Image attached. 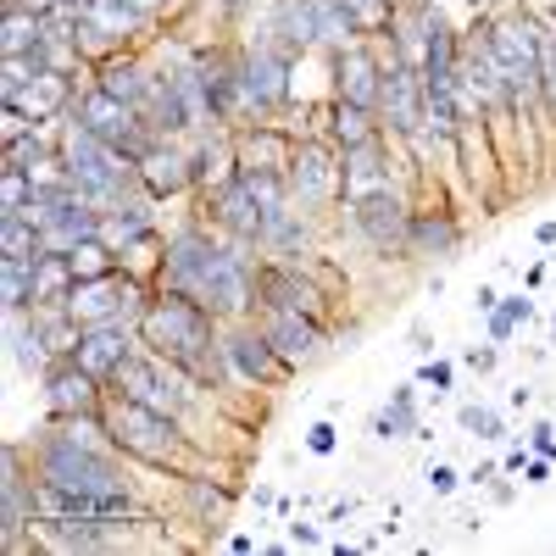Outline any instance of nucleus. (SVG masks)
Wrapping results in <instances>:
<instances>
[{"instance_id":"obj_39","label":"nucleus","mask_w":556,"mask_h":556,"mask_svg":"<svg viewBox=\"0 0 556 556\" xmlns=\"http://www.w3.org/2000/svg\"><path fill=\"white\" fill-rule=\"evenodd\" d=\"M417 379H424V384H429L434 395H440V390H451V362H429V367H424V374H417Z\"/></svg>"},{"instance_id":"obj_4","label":"nucleus","mask_w":556,"mask_h":556,"mask_svg":"<svg viewBox=\"0 0 556 556\" xmlns=\"http://www.w3.org/2000/svg\"><path fill=\"white\" fill-rule=\"evenodd\" d=\"M62 162H67L73 184H78L89 201H117V195H123V184L139 178L134 156L117 151V146H106V139H101V134H89L84 123H67V134H62Z\"/></svg>"},{"instance_id":"obj_33","label":"nucleus","mask_w":556,"mask_h":556,"mask_svg":"<svg viewBox=\"0 0 556 556\" xmlns=\"http://www.w3.org/2000/svg\"><path fill=\"white\" fill-rule=\"evenodd\" d=\"M334 139L351 151V146H362V139H374V123H367V106H351V101H340L334 106Z\"/></svg>"},{"instance_id":"obj_22","label":"nucleus","mask_w":556,"mask_h":556,"mask_svg":"<svg viewBox=\"0 0 556 556\" xmlns=\"http://www.w3.org/2000/svg\"><path fill=\"white\" fill-rule=\"evenodd\" d=\"M240 96H245V106H278L290 96V67H285V56H273V51H256V56H245V67H240Z\"/></svg>"},{"instance_id":"obj_8","label":"nucleus","mask_w":556,"mask_h":556,"mask_svg":"<svg viewBox=\"0 0 556 556\" xmlns=\"http://www.w3.org/2000/svg\"><path fill=\"white\" fill-rule=\"evenodd\" d=\"M134 312H146V290H139V278L128 267L106 273V278H84L67 301V317L78 329H96V323H123Z\"/></svg>"},{"instance_id":"obj_10","label":"nucleus","mask_w":556,"mask_h":556,"mask_svg":"<svg viewBox=\"0 0 556 556\" xmlns=\"http://www.w3.org/2000/svg\"><path fill=\"white\" fill-rule=\"evenodd\" d=\"M384 117L395 134H417L429 123V89H424V67H412V62H390L384 67V96H379Z\"/></svg>"},{"instance_id":"obj_23","label":"nucleus","mask_w":556,"mask_h":556,"mask_svg":"<svg viewBox=\"0 0 556 556\" xmlns=\"http://www.w3.org/2000/svg\"><path fill=\"white\" fill-rule=\"evenodd\" d=\"M374 190H390V162H384L379 134L345 151V201H362V195H374Z\"/></svg>"},{"instance_id":"obj_17","label":"nucleus","mask_w":556,"mask_h":556,"mask_svg":"<svg viewBox=\"0 0 556 556\" xmlns=\"http://www.w3.org/2000/svg\"><path fill=\"white\" fill-rule=\"evenodd\" d=\"M134 167H139V184H146V195H151V201L184 195V190L195 184V162L184 156V151H173V146H162V139H156V146L139 156Z\"/></svg>"},{"instance_id":"obj_29","label":"nucleus","mask_w":556,"mask_h":556,"mask_svg":"<svg viewBox=\"0 0 556 556\" xmlns=\"http://www.w3.org/2000/svg\"><path fill=\"white\" fill-rule=\"evenodd\" d=\"M45 251V235L28 212H0V262H34Z\"/></svg>"},{"instance_id":"obj_2","label":"nucleus","mask_w":556,"mask_h":556,"mask_svg":"<svg viewBox=\"0 0 556 556\" xmlns=\"http://www.w3.org/2000/svg\"><path fill=\"white\" fill-rule=\"evenodd\" d=\"M139 345L167 356L190 379H217L228 367L223 340H217V312H206L201 301L178 295V290H162L156 301H146V312H139Z\"/></svg>"},{"instance_id":"obj_35","label":"nucleus","mask_w":556,"mask_h":556,"mask_svg":"<svg viewBox=\"0 0 556 556\" xmlns=\"http://www.w3.org/2000/svg\"><path fill=\"white\" fill-rule=\"evenodd\" d=\"M529 312H534V301H523V295H513L506 306H495V312H490V340H513V329H518Z\"/></svg>"},{"instance_id":"obj_5","label":"nucleus","mask_w":556,"mask_h":556,"mask_svg":"<svg viewBox=\"0 0 556 556\" xmlns=\"http://www.w3.org/2000/svg\"><path fill=\"white\" fill-rule=\"evenodd\" d=\"M112 395H128V401H146V406H156V412H184L195 401V390H190V374L184 367H173L167 356H156V351H134L117 374H112Z\"/></svg>"},{"instance_id":"obj_27","label":"nucleus","mask_w":556,"mask_h":556,"mask_svg":"<svg viewBox=\"0 0 556 556\" xmlns=\"http://www.w3.org/2000/svg\"><path fill=\"white\" fill-rule=\"evenodd\" d=\"M462 245V228L445 217V212H412V245L406 251H417V256H445V251H456Z\"/></svg>"},{"instance_id":"obj_41","label":"nucleus","mask_w":556,"mask_h":556,"mask_svg":"<svg viewBox=\"0 0 556 556\" xmlns=\"http://www.w3.org/2000/svg\"><path fill=\"white\" fill-rule=\"evenodd\" d=\"M551 434H556V429H551V424H540V429H534V451L556 456V440H551Z\"/></svg>"},{"instance_id":"obj_18","label":"nucleus","mask_w":556,"mask_h":556,"mask_svg":"<svg viewBox=\"0 0 556 556\" xmlns=\"http://www.w3.org/2000/svg\"><path fill=\"white\" fill-rule=\"evenodd\" d=\"M334 73H340V101L367 106V112L379 106V96H384V67H379V56H374V51L351 45V51H340Z\"/></svg>"},{"instance_id":"obj_42","label":"nucleus","mask_w":556,"mask_h":556,"mask_svg":"<svg viewBox=\"0 0 556 556\" xmlns=\"http://www.w3.org/2000/svg\"><path fill=\"white\" fill-rule=\"evenodd\" d=\"M468 367H479V374H490V367H495V351H468Z\"/></svg>"},{"instance_id":"obj_28","label":"nucleus","mask_w":556,"mask_h":556,"mask_svg":"<svg viewBox=\"0 0 556 556\" xmlns=\"http://www.w3.org/2000/svg\"><path fill=\"white\" fill-rule=\"evenodd\" d=\"M101 89H106V96H117V101H128V106L146 112V101H151V73L139 67V62H128V56H112V62L101 67Z\"/></svg>"},{"instance_id":"obj_46","label":"nucleus","mask_w":556,"mask_h":556,"mask_svg":"<svg viewBox=\"0 0 556 556\" xmlns=\"http://www.w3.org/2000/svg\"><path fill=\"white\" fill-rule=\"evenodd\" d=\"M128 7H134V12H146V17H151V12L162 7V0H128Z\"/></svg>"},{"instance_id":"obj_11","label":"nucleus","mask_w":556,"mask_h":556,"mask_svg":"<svg viewBox=\"0 0 556 556\" xmlns=\"http://www.w3.org/2000/svg\"><path fill=\"white\" fill-rule=\"evenodd\" d=\"M223 356H228V374L245 379V384H278L290 374V362L278 356V345L262 334V329H240L223 340Z\"/></svg>"},{"instance_id":"obj_19","label":"nucleus","mask_w":556,"mask_h":556,"mask_svg":"<svg viewBox=\"0 0 556 556\" xmlns=\"http://www.w3.org/2000/svg\"><path fill=\"white\" fill-rule=\"evenodd\" d=\"M212 206H217V223L228 228V235H240V240H262V228H267V206L245 190V178H228L223 190H212Z\"/></svg>"},{"instance_id":"obj_26","label":"nucleus","mask_w":556,"mask_h":556,"mask_svg":"<svg viewBox=\"0 0 556 556\" xmlns=\"http://www.w3.org/2000/svg\"><path fill=\"white\" fill-rule=\"evenodd\" d=\"M146 28V12H134L128 0H84V28L78 34H106V39H128Z\"/></svg>"},{"instance_id":"obj_24","label":"nucleus","mask_w":556,"mask_h":556,"mask_svg":"<svg viewBox=\"0 0 556 556\" xmlns=\"http://www.w3.org/2000/svg\"><path fill=\"white\" fill-rule=\"evenodd\" d=\"M262 306H295V312H312L317 317V306H323V295L301 278V267H262Z\"/></svg>"},{"instance_id":"obj_30","label":"nucleus","mask_w":556,"mask_h":556,"mask_svg":"<svg viewBox=\"0 0 556 556\" xmlns=\"http://www.w3.org/2000/svg\"><path fill=\"white\" fill-rule=\"evenodd\" d=\"M374 434H379V440H406V434H417V395H412V384L390 395V406L374 417Z\"/></svg>"},{"instance_id":"obj_34","label":"nucleus","mask_w":556,"mask_h":556,"mask_svg":"<svg viewBox=\"0 0 556 556\" xmlns=\"http://www.w3.org/2000/svg\"><path fill=\"white\" fill-rule=\"evenodd\" d=\"M340 12L351 17L356 34H379V28H390V0H340Z\"/></svg>"},{"instance_id":"obj_6","label":"nucleus","mask_w":556,"mask_h":556,"mask_svg":"<svg viewBox=\"0 0 556 556\" xmlns=\"http://www.w3.org/2000/svg\"><path fill=\"white\" fill-rule=\"evenodd\" d=\"M490 56L513 89V101H534L540 96V23L534 17H501L484 28Z\"/></svg>"},{"instance_id":"obj_25","label":"nucleus","mask_w":556,"mask_h":556,"mask_svg":"<svg viewBox=\"0 0 556 556\" xmlns=\"http://www.w3.org/2000/svg\"><path fill=\"white\" fill-rule=\"evenodd\" d=\"M28 123H45V117H56L62 106H67V73H56V67H39L34 73V84L23 89V96L12 101Z\"/></svg>"},{"instance_id":"obj_20","label":"nucleus","mask_w":556,"mask_h":556,"mask_svg":"<svg viewBox=\"0 0 556 556\" xmlns=\"http://www.w3.org/2000/svg\"><path fill=\"white\" fill-rule=\"evenodd\" d=\"M34 312H67L73 290H78V273L67 251H39L34 262Z\"/></svg>"},{"instance_id":"obj_9","label":"nucleus","mask_w":556,"mask_h":556,"mask_svg":"<svg viewBox=\"0 0 556 556\" xmlns=\"http://www.w3.org/2000/svg\"><path fill=\"white\" fill-rule=\"evenodd\" d=\"M351 223L374 240V251H406L412 245V212L395 190H374V195L351 201Z\"/></svg>"},{"instance_id":"obj_43","label":"nucleus","mask_w":556,"mask_h":556,"mask_svg":"<svg viewBox=\"0 0 556 556\" xmlns=\"http://www.w3.org/2000/svg\"><path fill=\"white\" fill-rule=\"evenodd\" d=\"M523 479H529V484H545V479H551V468H545V462H529Z\"/></svg>"},{"instance_id":"obj_7","label":"nucleus","mask_w":556,"mask_h":556,"mask_svg":"<svg viewBox=\"0 0 556 556\" xmlns=\"http://www.w3.org/2000/svg\"><path fill=\"white\" fill-rule=\"evenodd\" d=\"M73 123H84L89 134H101L106 146H117V151H128L134 162L146 156L151 146H156V128L146 123V112L139 106H128V101H117V96H106V89L96 84L89 96L73 106Z\"/></svg>"},{"instance_id":"obj_3","label":"nucleus","mask_w":556,"mask_h":556,"mask_svg":"<svg viewBox=\"0 0 556 556\" xmlns=\"http://www.w3.org/2000/svg\"><path fill=\"white\" fill-rule=\"evenodd\" d=\"M101 417H106V434L123 456H139V462H151V468H184V429H178L173 412L112 395L101 406Z\"/></svg>"},{"instance_id":"obj_32","label":"nucleus","mask_w":556,"mask_h":556,"mask_svg":"<svg viewBox=\"0 0 556 556\" xmlns=\"http://www.w3.org/2000/svg\"><path fill=\"white\" fill-rule=\"evenodd\" d=\"M34 201H39V184H34V173L7 162V178H0V212H28Z\"/></svg>"},{"instance_id":"obj_15","label":"nucleus","mask_w":556,"mask_h":556,"mask_svg":"<svg viewBox=\"0 0 556 556\" xmlns=\"http://www.w3.org/2000/svg\"><path fill=\"white\" fill-rule=\"evenodd\" d=\"M45 401L56 417H78V412H101V379L84 374L73 356H62L56 367H45Z\"/></svg>"},{"instance_id":"obj_1","label":"nucleus","mask_w":556,"mask_h":556,"mask_svg":"<svg viewBox=\"0 0 556 556\" xmlns=\"http://www.w3.org/2000/svg\"><path fill=\"white\" fill-rule=\"evenodd\" d=\"M162 290L190 295L217 317H245L262 295V273H251V262L240 251L217 245L201 228H184L162 251Z\"/></svg>"},{"instance_id":"obj_12","label":"nucleus","mask_w":556,"mask_h":556,"mask_svg":"<svg viewBox=\"0 0 556 556\" xmlns=\"http://www.w3.org/2000/svg\"><path fill=\"white\" fill-rule=\"evenodd\" d=\"M39 518V479L23 473V456L7 451V479H0V523H7V545L23 551V529Z\"/></svg>"},{"instance_id":"obj_31","label":"nucleus","mask_w":556,"mask_h":556,"mask_svg":"<svg viewBox=\"0 0 556 556\" xmlns=\"http://www.w3.org/2000/svg\"><path fill=\"white\" fill-rule=\"evenodd\" d=\"M67 256H73L78 285H84V278H106V273H117V251H112L101 235H96V240H84V245H73Z\"/></svg>"},{"instance_id":"obj_44","label":"nucleus","mask_w":556,"mask_h":556,"mask_svg":"<svg viewBox=\"0 0 556 556\" xmlns=\"http://www.w3.org/2000/svg\"><path fill=\"white\" fill-rule=\"evenodd\" d=\"M290 534H295V540H301V545H317V529H312V523H295V529H290Z\"/></svg>"},{"instance_id":"obj_40","label":"nucleus","mask_w":556,"mask_h":556,"mask_svg":"<svg viewBox=\"0 0 556 556\" xmlns=\"http://www.w3.org/2000/svg\"><path fill=\"white\" fill-rule=\"evenodd\" d=\"M429 484H434V495H451L462 479H456V468H429Z\"/></svg>"},{"instance_id":"obj_38","label":"nucleus","mask_w":556,"mask_h":556,"mask_svg":"<svg viewBox=\"0 0 556 556\" xmlns=\"http://www.w3.org/2000/svg\"><path fill=\"white\" fill-rule=\"evenodd\" d=\"M334 440H340V429H334V424H312V429H306V445H312L317 456H329V451H334Z\"/></svg>"},{"instance_id":"obj_37","label":"nucleus","mask_w":556,"mask_h":556,"mask_svg":"<svg viewBox=\"0 0 556 556\" xmlns=\"http://www.w3.org/2000/svg\"><path fill=\"white\" fill-rule=\"evenodd\" d=\"M7 162H12V167L45 162V139H39V134H17V139H12V151H7Z\"/></svg>"},{"instance_id":"obj_14","label":"nucleus","mask_w":556,"mask_h":556,"mask_svg":"<svg viewBox=\"0 0 556 556\" xmlns=\"http://www.w3.org/2000/svg\"><path fill=\"white\" fill-rule=\"evenodd\" d=\"M262 334L278 345V356H285L290 367H301V362H312L323 351V323L312 312H295V306H267Z\"/></svg>"},{"instance_id":"obj_36","label":"nucleus","mask_w":556,"mask_h":556,"mask_svg":"<svg viewBox=\"0 0 556 556\" xmlns=\"http://www.w3.org/2000/svg\"><path fill=\"white\" fill-rule=\"evenodd\" d=\"M462 429L479 440H501V412L495 406H462Z\"/></svg>"},{"instance_id":"obj_13","label":"nucleus","mask_w":556,"mask_h":556,"mask_svg":"<svg viewBox=\"0 0 556 556\" xmlns=\"http://www.w3.org/2000/svg\"><path fill=\"white\" fill-rule=\"evenodd\" d=\"M290 190L301 195V206H323L345 190V167H334L329 146H301L290 162Z\"/></svg>"},{"instance_id":"obj_16","label":"nucleus","mask_w":556,"mask_h":556,"mask_svg":"<svg viewBox=\"0 0 556 556\" xmlns=\"http://www.w3.org/2000/svg\"><path fill=\"white\" fill-rule=\"evenodd\" d=\"M134 356V334L123 329V323H96V329H84L78 345H73V362L84 367V374H96L101 384H112V374Z\"/></svg>"},{"instance_id":"obj_21","label":"nucleus","mask_w":556,"mask_h":556,"mask_svg":"<svg viewBox=\"0 0 556 556\" xmlns=\"http://www.w3.org/2000/svg\"><path fill=\"white\" fill-rule=\"evenodd\" d=\"M290 162H295V146L273 128H245L235 139V167L240 173H285L290 178Z\"/></svg>"},{"instance_id":"obj_45","label":"nucleus","mask_w":556,"mask_h":556,"mask_svg":"<svg viewBox=\"0 0 556 556\" xmlns=\"http://www.w3.org/2000/svg\"><path fill=\"white\" fill-rule=\"evenodd\" d=\"M540 245H556V223H540V235H534Z\"/></svg>"}]
</instances>
